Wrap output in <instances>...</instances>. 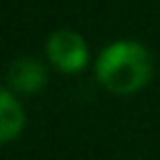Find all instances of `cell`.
Segmentation results:
<instances>
[{
    "label": "cell",
    "mask_w": 160,
    "mask_h": 160,
    "mask_svg": "<svg viewBox=\"0 0 160 160\" xmlns=\"http://www.w3.org/2000/svg\"><path fill=\"white\" fill-rule=\"evenodd\" d=\"M95 75L100 85L110 92L130 95L148 85L152 75V58L140 42L118 40L100 52L95 62Z\"/></svg>",
    "instance_id": "cell-1"
},
{
    "label": "cell",
    "mask_w": 160,
    "mask_h": 160,
    "mask_svg": "<svg viewBox=\"0 0 160 160\" xmlns=\"http://www.w3.org/2000/svg\"><path fill=\"white\" fill-rule=\"evenodd\" d=\"M48 58L62 72H80L88 65V45L72 30H55L48 38Z\"/></svg>",
    "instance_id": "cell-2"
},
{
    "label": "cell",
    "mask_w": 160,
    "mask_h": 160,
    "mask_svg": "<svg viewBox=\"0 0 160 160\" xmlns=\"http://www.w3.org/2000/svg\"><path fill=\"white\" fill-rule=\"evenodd\" d=\"M8 82L15 92H25L32 95L38 90H42V85L48 82V70L40 60L35 58H20L10 65L8 70Z\"/></svg>",
    "instance_id": "cell-3"
},
{
    "label": "cell",
    "mask_w": 160,
    "mask_h": 160,
    "mask_svg": "<svg viewBox=\"0 0 160 160\" xmlns=\"http://www.w3.org/2000/svg\"><path fill=\"white\" fill-rule=\"evenodd\" d=\"M22 128H25V112L20 108V100L10 90L0 88V142L18 138Z\"/></svg>",
    "instance_id": "cell-4"
}]
</instances>
